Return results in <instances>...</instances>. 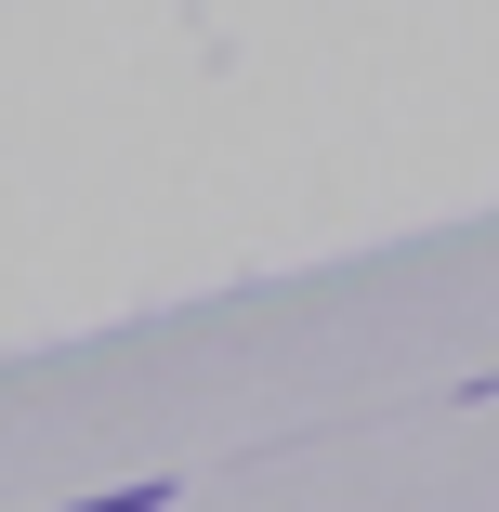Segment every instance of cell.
I'll return each mask as SVG.
<instances>
[{
  "label": "cell",
  "instance_id": "cell-1",
  "mask_svg": "<svg viewBox=\"0 0 499 512\" xmlns=\"http://www.w3.org/2000/svg\"><path fill=\"white\" fill-rule=\"evenodd\" d=\"M171 486H92V499H66V512H158Z\"/></svg>",
  "mask_w": 499,
  "mask_h": 512
}]
</instances>
